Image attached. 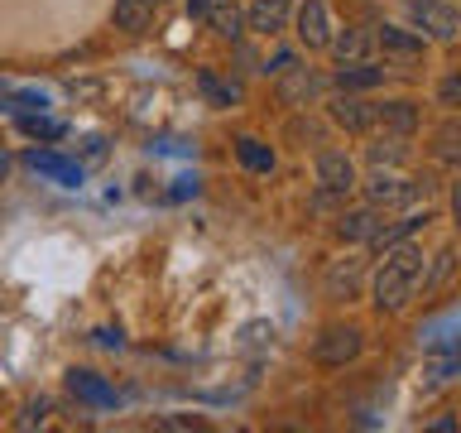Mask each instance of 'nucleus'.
Segmentation results:
<instances>
[{"label":"nucleus","instance_id":"f257e3e1","mask_svg":"<svg viewBox=\"0 0 461 433\" xmlns=\"http://www.w3.org/2000/svg\"><path fill=\"white\" fill-rule=\"evenodd\" d=\"M384 260L370 270V303L380 313H403L409 303L418 299V274H423V245L413 236H403L394 245H384L380 251Z\"/></svg>","mask_w":461,"mask_h":433},{"label":"nucleus","instance_id":"f03ea898","mask_svg":"<svg viewBox=\"0 0 461 433\" xmlns=\"http://www.w3.org/2000/svg\"><path fill=\"white\" fill-rule=\"evenodd\" d=\"M413 34H423L428 43H456L461 34V10L452 0H403Z\"/></svg>","mask_w":461,"mask_h":433},{"label":"nucleus","instance_id":"7ed1b4c3","mask_svg":"<svg viewBox=\"0 0 461 433\" xmlns=\"http://www.w3.org/2000/svg\"><path fill=\"white\" fill-rule=\"evenodd\" d=\"M360 352H366V332H360L356 323H327V327L312 337V361H317L322 371L351 366Z\"/></svg>","mask_w":461,"mask_h":433},{"label":"nucleus","instance_id":"20e7f679","mask_svg":"<svg viewBox=\"0 0 461 433\" xmlns=\"http://www.w3.org/2000/svg\"><path fill=\"white\" fill-rule=\"evenodd\" d=\"M423 183L428 179H409L403 169H375L366 183H356L360 193H366V202L375 212H384V207H403V202H413L418 193H423Z\"/></svg>","mask_w":461,"mask_h":433},{"label":"nucleus","instance_id":"39448f33","mask_svg":"<svg viewBox=\"0 0 461 433\" xmlns=\"http://www.w3.org/2000/svg\"><path fill=\"white\" fill-rule=\"evenodd\" d=\"M312 179H317V193H322V198H351L356 183H360V173H356V159L346 150H317Z\"/></svg>","mask_w":461,"mask_h":433},{"label":"nucleus","instance_id":"423d86ee","mask_svg":"<svg viewBox=\"0 0 461 433\" xmlns=\"http://www.w3.org/2000/svg\"><path fill=\"white\" fill-rule=\"evenodd\" d=\"M331 34H337V24H331V10L327 0H294V39L303 43L308 53H322Z\"/></svg>","mask_w":461,"mask_h":433},{"label":"nucleus","instance_id":"0eeeda50","mask_svg":"<svg viewBox=\"0 0 461 433\" xmlns=\"http://www.w3.org/2000/svg\"><path fill=\"white\" fill-rule=\"evenodd\" d=\"M370 39H375V49L384 53V63H394V68H418L428 53V39L413 34V29H403V24H380Z\"/></svg>","mask_w":461,"mask_h":433},{"label":"nucleus","instance_id":"6e6552de","mask_svg":"<svg viewBox=\"0 0 461 433\" xmlns=\"http://www.w3.org/2000/svg\"><path fill=\"white\" fill-rule=\"evenodd\" d=\"M331 125H341L346 135H370L375 130V101H366L360 92H337L327 101Z\"/></svg>","mask_w":461,"mask_h":433},{"label":"nucleus","instance_id":"1a4fd4ad","mask_svg":"<svg viewBox=\"0 0 461 433\" xmlns=\"http://www.w3.org/2000/svg\"><path fill=\"white\" fill-rule=\"evenodd\" d=\"M322 289H327V299H337V303L360 299V289H366V260H331L327 274H322Z\"/></svg>","mask_w":461,"mask_h":433},{"label":"nucleus","instance_id":"9d476101","mask_svg":"<svg viewBox=\"0 0 461 433\" xmlns=\"http://www.w3.org/2000/svg\"><path fill=\"white\" fill-rule=\"evenodd\" d=\"M375 125L394 130V135H418V125H423V106H418L413 97H394V101H380L375 106Z\"/></svg>","mask_w":461,"mask_h":433},{"label":"nucleus","instance_id":"9b49d317","mask_svg":"<svg viewBox=\"0 0 461 433\" xmlns=\"http://www.w3.org/2000/svg\"><path fill=\"white\" fill-rule=\"evenodd\" d=\"M245 29L259 39H279L288 29V0H250L245 10Z\"/></svg>","mask_w":461,"mask_h":433},{"label":"nucleus","instance_id":"f8f14e48","mask_svg":"<svg viewBox=\"0 0 461 433\" xmlns=\"http://www.w3.org/2000/svg\"><path fill=\"white\" fill-rule=\"evenodd\" d=\"M366 159H370V169H403L409 164V135L375 130V135L366 140Z\"/></svg>","mask_w":461,"mask_h":433},{"label":"nucleus","instance_id":"ddd939ff","mask_svg":"<svg viewBox=\"0 0 461 433\" xmlns=\"http://www.w3.org/2000/svg\"><path fill=\"white\" fill-rule=\"evenodd\" d=\"M24 164L34 169V173H43V179L63 183V188H77L82 183V164H77V159H63V154H53V150H29Z\"/></svg>","mask_w":461,"mask_h":433},{"label":"nucleus","instance_id":"4468645a","mask_svg":"<svg viewBox=\"0 0 461 433\" xmlns=\"http://www.w3.org/2000/svg\"><path fill=\"white\" fill-rule=\"evenodd\" d=\"M68 390H72V400L92 404V410H115V400H121L96 371H68Z\"/></svg>","mask_w":461,"mask_h":433},{"label":"nucleus","instance_id":"2eb2a0df","mask_svg":"<svg viewBox=\"0 0 461 433\" xmlns=\"http://www.w3.org/2000/svg\"><path fill=\"white\" fill-rule=\"evenodd\" d=\"M158 10H164V0H115L111 20H115V29H125V34H144Z\"/></svg>","mask_w":461,"mask_h":433},{"label":"nucleus","instance_id":"dca6fc26","mask_svg":"<svg viewBox=\"0 0 461 433\" xmlns=\"http://www.w3.org/2000/svg\"><path fill=\"white\" fill-rule=\"evenodd\" d=\"M337 92H370V87H384V68L360 58V63H337Z\"/></svg>","mask_w":461,"mask_h":433},{"label":"nucleus","instance_id":"f3484780","mask_svg":"<svg viewBox=\"0 0 461 433\" xmlns=\"http://www.w3.org/2000/svg\"><path fill=\"white\" fill-rule=\"evenodd\" d=\"M428 222H432V212H428V207H423V212H403L399 222H380V226H375L366 245H370L375 255H380L384 245H394V241H403V236H413V231H418V226H428Z\"/></svg>","mask_w":461,"mask_h":433},{"label":"nucleus","instance_id":"a211bd4d","mask_svg":"<svg viewBox=\"0 0 461 433\" xmlns=\"http://www.w3.org/2000/svg\"><path fill=\"white\" fill-rule=\"evenodd\" d=\"M370 49H375V39H370V29H360V24L337 29L327 43V53L337 58V63H360V58H370Z\"/></svg>","mask_w":461,"mask_h":433},{"label":"nucleus","instance_id":"6ab92c4d","mask_svg":"<svg viewBox=\"0 0 461 433\" xmlns=\"http://www.w3.org/2000/svg\"><path fill=\"white\" fill-rule=\"evenodd\" d=\"M456 274V245H442L438 255L423 260V274H418V289H423V299H432L438 289H447V280Z\"/></svg>","mask_w":461,"mask_h":433},{"label":"nucleus","instance_id":"aec40b11","mask_svg":"<svg viewBox=\"0 0 461 433\" xmlns=\"http://www.w3.org/2000/svg\"><path fill=\"white\" fill-rule=\"evenodd\" d=\"M317 92H322V82H317V72L298 68V63L279 72V101H284V106H298V101H312Z\"/></svg>","mask_w":461,"mask_h":433},{"label":"nucleus","instance_id":"412c9836","mask_svg":"<svg viewBox=\"0 0 461 433\" xmlns=\"http://www.w3.org/2000/svg\"><path fill=\"white\" fill-rule=\"evenodd\" d=\"M207 24H212V34H216V39L236 43V39L245 34V10L236 5V0H212V10H207Z\"/></svg>","mask_w":461,"mask_h":433},{"label":"nucleus","instance_id":"4be33fe9","mask_svg":"<svg viewBox=\"0 0 461 433\" xmlns=\"http://www.w3.org/2000/svg\"><path fill=\"white\" fill-rule=\"evenodd\" d=\"M432 159H438V164H461V125H456V111H447L442 115V125L432 130Z\"/></svg>","mask_w":461,"mask_h":433},{"label":"nucleus","instance_id":"5701e85b","mask_svg":"<svg viewBox=\"0 0 461 433\" xmlns=\"http://www.w3.org/2000/svg\"><path fill=\"white\" fill-rule=\"evenodd\" d=\"M380 226V212L370 207V202H360V207H346L337 216V236L341 241H370V231Z\"/></svg>","mask_w":461,"mask_h":433},{"label":"nucleus","instance_id":"b1692460","mask_svg":"<svg viewBox=\"0 0 461 433\" xmlns=\"http://www.w3.org/2000/svg\"><path fill=\"white\" fill-rule=\"evenodd\" d=\"M236 159H240L250 173H269V169H274V150H269L265 140H255V135H240V140H236Z\"/></svg>","mask_w":461,"mask_h":433},{"label":"nucleus","instance_id":"393cba45","mask_svg":"<svg viewBox=\"0 0 461 433\" xmlns=\"http://www.w3.org/2000/svg\"><path fill=\"white\" fill-rule=\"evenodd\" d=\"M20 130H24V135H34V140H63V135H68V125L53 121V115H43V111L20 115Z\"/></svg>","mask_w":461,"mask_h":433},{"label":"nucleus","instance_id":"a878e982","mask_svg":"<svg viewBox=\"0 0 461 433\" xmlns=\"http://www.w3.org/2000/svg\"><path fill=\"white\" fill-rule=\"evenodd\" d=\"M197 82H202V92H207V97L216 101V106H230V101H236V87H226V82H216V78H212V72H202V78H197Z\"/></svg>","mask_w":461,"mask_h":433},{"label":"nucleus","instance_id":"bb28decb","mask_svg":"<svg viewBox=\"0 0 461 433\" xmlns=\"http://www.w3.org/2000/svg\"><path fill=\"white\" fill-rule=\"evenodd\" d=\"M438 101H442V111H456V101H461V82H456V72H447V78H442Z\"/></svg>","mask_w":461,"mask_h":433},{"label":"nucleus","instance_id":"cd10ccee","mask_svg":"<svg viewBox=\"0 0 461 433\" xmlns=\"http://www.w3.org/2000/svg\"><path fill=\"white\" fill-rule=\"evenodd\" d=\"M49 419V400H39V404H29V410L20 414V428H29V424H43Z\"/></svg>","mask_w":461,"mask_h":433},{"label":"nucleus","instance_id":"c85d7f7f","mask_svg":"<svg viewBox=\"0 0 461 433\" xmlns=\"http://www.w3.org/2000/svg\"><path fill=\"white\" fill-rule=\"evenodd\" d=\"M207 10H212V0H187V14H193V20H207Z\"/></svg>","mask_w":461,"mask_h":433},{"label":"nucleus","instance_id":"c756f323","mask_svg":"<svg viewBox=\"0 0 461 433\" xmlns=\"http://www.w3.org/2000/svg\"><path fill=\"white\" fill-rule=\"evenodd\" d=\"M164 428H202V419H158Z\"/></svg>","mask_w":461,"mask_h":433},{"label":"nucleus","instance_id":"7c9ffc66","mask_svg":"<svg viewBox=\"0 0 461 433\" xmlns=\"http://www.w3.org/2000/svg\"><path fill=\"white\" fill-rule=\"evenodd\" d=\"M5 173H10V159H5V150H0V183H5Z\"/></svg>","mask_w":461,"mask_h":433},{"label":"nucleus","instance_id":"2f4dec72","mask_svg":"<svg viewBox=\"0 0 461 433\" xmlns=\"http://www.w3.org/2000/svg\"><path fill=\"white\" fill-rule=\"evenodd\" d=\"M288 5H294V0H288Z\"/></svg>","mask_w":461,"mask_h":433}]
</instances>
